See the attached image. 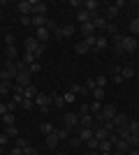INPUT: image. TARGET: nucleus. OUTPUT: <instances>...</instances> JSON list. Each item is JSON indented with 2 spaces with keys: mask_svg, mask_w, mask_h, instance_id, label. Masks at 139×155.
<instances>
[{
  "mask_svg": "<svg viewBox=\"0 0 139 155\" xmlns=\"http://www.w3.org/2000/svg\"><path fill=\"white\" fill-rule=\"evenodd\" d=\"M123 53H134L139 49V42H137V37H132V35H123Z\"/></svg>",
  "mask_w": 139,
  "mask_h": 155,
  "instance_id": "obj_1",
  "label": "nucleus"
},
{
  "mask_svg": "<svg viewBox=\"0 0 139 155\" xmlns=\"http://www.w3.org/2000/svg\"><path fill=\"white\" fill-rule=\"evenodd\" d=\"M63 127L70 130V132H72L74 127H79V116H77V114H72V111H67L65 116H63Z\"/></svg>",
  "mask_w": 139,
  "mask_h": 155,
  "instance_id": "obj_2",
  "label": "nucleus"
},
{
  "mask_svg": "<svg viewBox=\"0 0 139 155\" xmlns=\"http://www.w3.org/2000/svg\"><path fill=\"white\" fill-rule=\"evenodd\" d=\"M30 81H33V74H30V72H19V74L14 77V84L21 86V88H28Z\"/></svg>",
  "mask_w": 139,
  "mask_h": 155,
  "instance_id": "obj_3",
  "label": "nucleus"
},
{
  "mask_svg": "<svg viewBox=\"0 0 139 155\" xmlns=\"http://www.w3.org/2000/svg\"><path fill=\"white\" fill-rule=\"evenodd\" d=\"M16 9H19L21 16H30L33 14V2L30 0H21V2H16Z\"/></svg>",
  "mask_w": 139,
  "mask_h": 155,
  "instance_id": "obj_4",
  "label": "nucleus"
},
{
  "mask_svg": "<svg viewBox=\"0 0 139 155\" xmlns=\"http://www.w3.org/2000/svg\"><path fill=\"white\" fill-rule=\"evenodd\" d=\"M79 127H95V118H93V114H84V116H79Z\"/></svg>",
  "mask_w": 139,
  "mask_h": 155,
  "instance_id": "obj_5",
  "label": "nucleus"
},
{
  "mask_svg": "<svg viewBox=\"0 0 139 155\" xmlns=\"http://www.w3.org/2000/svg\"><path fill=\"white\" fill-rule=\"evenodd\" d=\"M35 37H37V42H40V44H46V42L51 39V30H49V28H37Z\"/></svg>",
  "mask_w": 139,
  "mask_h": 155,
  "instance_id": "obj_6",
  "label": "nucleus"
},
{
  "mask_svg": "<svg viewBox=\"0 0 139 155\" xmlns=\"http://www.w3.org/2000/svg\"><path fill=\"white\" fill-rule=\"evenodd\" d=\"M118 111H116V107L114 104H102V116L107 118V120H114V116H116Z\"/></svg>",
  "mask_w": 139,
  "mask_h": 155,
  "instance_id": "obj_7",
  "label": "nucleus"
},
{
  "mask_svg": "<svg viewBox=\"0 0 139 155\" xmlns=\"http://www.w3.org/2000/svg\"><path fill=\"white\" fill-rule=\"evenodd\" d=\"M95 14H98V12H95ZM95 14H91L88 9H84V7H81L79 12H77V19H79V23H88V21H93V16H95Z\"/></svg>",
  "mask_w": 139,
  "mask_h": 155,
  "instance_id": "obj_8",
  "label": "nucleus"
},
{
  "mask_svg": "<svg viewBox=\"0 0 139 155\" xmlns=\"http://www.w3.org/2000/svg\"><path fill=\"white\" fill-rule=\"evenodd\" d=\"M30 16H46V2H33V14Z\"/></svg>",
  "mask_w": 139,
  "mask_h": 155,
  "instance_id": "obj_9",
  "label": "nucleus"
},
{
  "mask_svg": "<svg viewBox=\"0 0 139 155\" xmlns=\"http://www.w3.org/2000/svg\"><path fill=\"white\" fill-rule=\"evenodd\" d=\"M93 134H95V139H98V141H104V139H109V132H107L102 125H95V127H93Z\"/></svg>",
  "mask_w": 139,
  "mask_h": 155,
  "instance_id": "obj_10",
  "label": "nucleus"
},
{
  "mask_svg": "<svg viewBox=\"0 0 139 155\" xmlns=\"http://www.w3.org/2000/svg\"><path fill=\"white\" fill-rule=\"evenodd\" d=\"M93 26H95V30H107V26H109V23H107L104 16L95 14V16H93Z\"/></svg>",
  "mask_w": 139,
  "mask_h": 155,
  "instance_id": "obj_11",
  "label": "nucleus"
},
{
  "mask_svg": "<svg viewBox=\"0 0 139 155\" xmlns=\"http://www.w3.org/2000/svg\"><path fill=\"white\" fill-rule=\"evenodd\" d=\"M79 30L84 32V37H95V26H93V21H88V23H81Z\"/></svg>",
  "mask_w": 139,
  "mask_h": 155,
  "instance_id": "obj_12",
  "label": "nucleus"
},
{
  "mask_svg": "<svg viewBox=\"0 0 139 155\" xmlns=\"http://www.w3.org/2000/svg\"><path fill=\"white\" fill-rule=\"evenodd\" d=\"M23 44H26V51L28 53H35V51H37V46H40V42H37V37H26Z\"/></svg>",
  "mask_w": 139,
  "mask_h": 155,
  "instance_id": "obj_13",
  "label": "nucleus"
},
{
  "mask_svg": "<svg viewBox=\"0 0 139 155\" xmlns=\"http://www.w3.org/2000/svg\"><path fill=\"white\" fill-rule=\"evenodd\" d=\"M33 102L37 104V107H49V104H51V97L44 95V93H37V97H35Z\"/></svg>",
  "mask_w": 139,
  "mask_h": 155,
  "instance_id": "obj_14",
  "label": "nucleus"
},
{
  "mask_svg": "<svg viewBox=\"0 0 139 155\" xmlns=\"http://www.w3.org/2000/svg\"><path fill=\"white\" fill-rule=\"evenodd\" d=\"M114 125H116V127H127L130 120H127L125 114H116V116H114Z\"/></svg>",
  "mask_w": 139,
  "mask_h": 155,
  "instance_id": "obj_15",
  "label": "nucleus"
},
{
  "mask_svg": "<svg viewBox=\"0 0 139 155\" xmlns=\"http://www.w3.org/2000/svg\"><path fill=\"white\" fill-rule=\"evenodd\" d=\"M70 93H72V95H81V97L88 95L86 86H81V84H72V86H70Z\"/></svg>",
  "mask_w": 139,
  "mask_h": 155,
  "instance_id": "obj_16",
  "label": "nucleus"
},
{
  "mask_svg": "<svg viewBox=\"0 0 139 155\" xmlns=\"http://www.w3.org/2000/svg\"><path fill=\"white\" fill-rule=\"evenodd\" d=\"M134 74H137V72H134L132 65H125V67H121V77H123V81H125V79H132Z\"/></svg>",
  "mask_w": 139,
  "mask_h": 155,
  "instance_id": "obj_17",
  "label": "nucleus"
},
{
  "mask_svg": "<svg viewBox=\"0 0 139 155\" xmlns=\"http://www.w3.org/2000/svg\"><path fill=\"white\" fill-rule=\"evenodd\" d=\"M98 150H100V153H102V155H104V153H111V150H114V143L109 141V139H104V141H100Z\"/></svg>",
  "mask_w": 139,
  "mask_h": 155,
  "instance_id": "obj_18",
  "label": "nucleus"
},
{
  "mask_svg": "<svg viewBox=\"0 0 139 155\" xmlns=\"http://www.w3.org/2000/svg\"><path fill=\"white\" fill-rule=\"evenodd\" d=\"M98 7H100V2H98V0H84V9H88L91 14H95V12H98Z\"/></svg>",
  "mask_w": 139,
  "mask_h": 155,
  "instance_id": "obj_19",
  "label": "nucleus"
},
{
  "mask_svg": "<svg viewBox=\"0 0 139 155\" xmlns=\"http://www.w3.org/2000/svg\"><path fill=\"white\" fill-rule=\"evenodd\" d=\"M58 134H56V132H51V134L46 137V148H56V146H58Z\"/></svg>",
  "mask_w": 139,
  "mask_h": 155,
  "instance_id": "obj_20",
  "label": "nucleus"
},
{
  "mask_svg": "<svg viewBox=\"0 0 139 155\" xmlns=\"http://www.w3.org/2000/svg\"><path fill=\"white\" fill-rule=\"evenodd\" d=\"M93 137H95V134H93L91 127H84V130L79 127V139H81V141H88V139H93Z\"/></svg>",
  "mask_w": 139,
  "mask_h": 155,
  "instance_id": "obj_21",
  "label": "nucleus"
},
{
  "mask_svg": "<svg viewBox=\"0 0 139 155\" xmlns=\"http://www.w3.org/2000/svg\"><path fill=\"white\" fill-rule=\"evenodd\" d=\"M118 12H121L118 7H116V5H111V7H109V9H107V16H104V19H107V21L116 19V16H118Z\"/></svg>",
  "mask_w": 139,
  "mask_h": 155,
  "instance_id": "obj_22",
  "label": "nucleus"
},
{
  "mask_svg": "<svg viewBox=\"0 0 139 155\" xmlns=\"http://www.w3.org/2000/svg\"><path fill=\"white\" fill-rule=\"evenodd\" d=\"M5 53H7V60H16V58H19V51H16V46H7Z\"/></svg>",
  "mask_w": 139,
  "mask_h": 155,
  "instance_id": "obj_23",
  "label": "nucleus"
},
{
  "mask_svg": "<svg viewBox=\"0 0 139 155\" xmlns=\"http://www.w3.org/2000/svg\"><path fill=\"white\" fill-rule=\"evenodd\" d=\"M91 95H93V100H95V102H100V100H104V88H93Z\"/></svg>",
  "mask_w": 139,
  "mask_h": 155,
  "instance_id": "obj_24",
  "label": "nucleus"
},
{
  "mask_svg": "<svg viewBox=\"0 0 139 155\" xmlns=\"http://www.w3.org/2000/svg\"><path fill=\"white\" fill-rule=\"evenodd\" d=\"M107 44H109V42H107V37H98L93 49H95V51H102V49H107Z\"/></svg>",
  "mask_w": 139,
  "mask_h": 155,
  "instance_id": "obj_25",
  "label": "nucleus"
},
{
  "mask_svg": "<svg viewBox=\"0 0 139 155\" xmlns=\"http://www.w3.org/2000/svg\"><path fill=\"white\" fill-rule=\"evenodd\" d=\"M51 100H53V107H56V109H63V107H65V97L63 95H53Z\"/></svg>",
  "mask_w": 139,
  "mask_h": 155,
  "instance_id": "obj_26",
  "label": "nucleus"
},
{
  "mask_svg": "<svg viewBox=\"0 0 139 155\" xmlns=\"http://www.w3.org/2000/svg\"><path fill=\"white\" fill-rule=\"evenodd\" d=\"M40 130H42V134H46V137L51 134V132H56V127H53L51 123H42V125H40Z\"/></svg>",
  "mask_w": 139,
  "mask_h": 155,
  "instance_id": "obj_27",
  "label": "nucleus"
},
{
  "mask_svg": "<svg viewBox=\"0 0 139 155\" xmlns=\"http://www.w3.org/2000/svg\"><path fill=\"white\" fill-rule=\"evenodd\" d=\"M12 91V81H0V95H7Z\"/></svg>",
  "mask_w": 139,
  "mask_h": 155,
  "instance_id": "obj_28",
  "label": "nucleus"
},
{
  "mask_svg": "<svg viewBox=\"0 0 139 155\" xmlns=\"http://www.w3.org/2000/svg\"><path fill=\"white\" fill-rule=\"evenodd\" d=\"M130 32H132V37H134V35H139V19H137V16L130 21Z\"/></svg>",
  "mask_w": 139,
  "mask_h": 155,
  "instance_id": "obj_29",
  "label": "nucleus"
},
{
  "mask_svg": "<svg viewBox=\"0 0 139 155\" xmlns=\"http://www.w3.org/2000/svg\"><path fill=\"white\" fill-rule=\"evenodd\" d=\"M56 134H58V139H60V141H63V139H70V137H72V132L63 127V130H56Z\"/></svg>",
  "mask_w": 139,
  "mask_h": 155,
  "instance_id": "obj_30",
  "label": "nucleus"
},
{
  "mask_svg": "<svg viewBox=\"0 0 139 155\" xmlns=\"http://www.w3.org/2000/svg\"><path fill=\"white\" fill-rule=\"evenodd\" d=\"M5 134H7V137H19V130H16V125H7V127H5Z\"/></svg>",
  "mask_w": 139,
  "mask_h": 155,
  "instance_id": "obj_31",
  "label": "nucleus"
},
{
  "mask_svg": "<svg viewBox=\"0 0 139 155\" xmlns=\"http://www.w3.org/2000/svg\"><path fill=\"white\" fill-rule=\"evenodd\" d=\"M88 111H91L93 116H95V114H100V111H102V102H93L91 107H88Z\"/></svg>",
  "mask_w": 139,
  "mask_h": 155,
  "instance_id": "obj_32",
  "label": "nucleus"
},
{
  "mask_svg": "<svg viewBox=\"0 0 139 155\" xmlns=\"http://www.w3.org/2000/svg\"><path fill=\"white\" fill-rule=\"evenodd\" d=\"M21 60H23V63H26V65H33V63H37V60H35V53H23V58H21Z\"/></svg>",
  "mask_w": 139,
  "mask_h": 155,
  "instance_id": "obj_33",
  "label": "nucleus"
},
{
  "mask_svg": "<svg viewBox=\"0 0 139 155\" xmlns=\"http://www.w3.org/2000/svg\"><path fill=\"white\" fill-rule=\"evenodd\" d=\"M102 127H104L109 134H114V132H116V125H114V120H104V123H102Z\"/></svg>",
  "mask_w": 139,
  "mask_h": 155,
  "instance_id": "obj_34",
  "label": "nucleus"
},
{
  "mask_svg": "<svg viewBox=\"0 0 139 155\" xmlns=\"http://www.w3.org/2000/svg\"><path fill=\"white\" fill-rule=\"evenodd\" d=\"M74 30H77L74 26H63V37H72Z\"/></svg>",
  "mask_w": 139,
  "mask_h": 155,
  "instance_id": "obj_35",
  "label": "nucleus"
},
{
  "mask_svg": "<svg viewBox=\"0 0 139 155\" xmlns=\"http://www.w3.org/2000/svg\"><path fill=\"white\" fill-rule=\"evenodd\" d=\"M14 118H16V116L9 111V114H5V116H2V123H5V125H14Z\"/></svg>",
  "mask_w": 139,
  "mask_h": 155,
  "instance_id": "obj_36",
  "label": "nucleus"
},
{
  "mask_svg": "<svg viewBox=\"0 0 139 155\" xmlns=\"http://www.w3.org/2000/svg\"><path fill=\"white\" fill-rule=\"evenodd\" d=\"M44 51H46V44H40V46H37V51H35V60H40L42 56H44Z\"/></svg>",
  "mask_w": 139,
  "mask_h": 155,
  "instance_id": "obj_37",
  "label": "nucleus"
},
{
  "mask_svg": "<svg viewBox=\"0 0 139 155\" xmlns=\"http://www.w3.org/2000/svg\"><path fill=\"white\" fill-rule=\"evenodd\" d=\"M127 127H130V134H139V123H137V120H130Z\"/></svg>",
  "mask_w": 139,
  "mask_h": 155,
  "instance_id": "obj_38",
  "label": "nucleus"
},
{
  "mask_svg": "<svg viewBox=\"0 0 139 155\" xmlns=\"http://www.w3.org/2000/svg\"><path fill=\"white\" fill-rule=\"evenodd\" d=\"M40 70H42V65H40V63H33V65H28V72H30V74H37Z\"/></svg>",
  "mask_w": 139,
  "mask_h": 155,
  "instance_id": "obj_39",
  "label": "nucleus"
},
{
  "mask_svg": "<svg viewBox=\"0 0 139 155\" xmlns=\"http://www.w3.org/2000/svg\"><path fill=\"white\" fill-rule=\"evenodd\" d=\"M88 148H91V150H98V146H100V141H98V139H95V137H93V139H88Z\"/></svg>",
  "mask_w": 139,
  "mask_h": 155,
  "instance_id": "obj_40",
  "label": "nucleus"
},
{
  "mask_svg": "<svg viewBox=\"0 0 139 155\" xmlns=\"http://www.w3.org/2000/svg\"><path fill=\"white\" fill-rule=\"evenodd\" d=\"M95 86L98 88H107V77H98L95 79Z\"/></svg>",
  "mask_w": 139,
  "mask_h": 155,
  "instance_id": "obj_41",
  "label": "nucleus"
},
{
  "mask_svg": "<svg viewBox=\"0 0 139 155\" xmlns=\"http://www.w3.org/2000/svg\"><path fill=\"white\" fill-rule=\"evenodd\" d=\"M23 155H40V153H37L35 146H26V148H23Z\"/></svg>",
  "mask_w": 139,
  "mask_h": 155,
  "instance_id": "obj_42",
  "label": "nucleus"
},
{
  "mask_svg": "<svg viewBox=\"0 0 139 155\" xmlns=\"http://www.w3.org/2000/svg\"><path fill=\"white\" fill-rule=\"evenodd\" d=\"M33 100H26V97H23V100H21V107H23V109H33Z\"/></svg>",
  "mask_w": 139,
  "mask_h": 155,
  "instance_id": "obj_43",
  "label": "nucleus"
},
{
  "mask_svg": "<svg viewBox=\"0 0 139 155\" xmlns=\"http://www.w3.org/2000/svg\"><path fill=\"white\" fill-rule=\"evenodd\" d=\"M70 146H74V148L81 146V139H79V137H70Z\"/></svg>",
  "mask_w": 139,
  "mask_h": 155,
  "instance_id": "obj_44",
  "label": "nucleus"
},
{
  "mask_svg": "<svg viewBox=\"0 0 139 155\" xmlns=\"http://www.w3.org/2000/svg\"><path fill=\"white\" fill-rule=\"evenodd\" d=\"M93 88H98V86H95V79H88V81H86V91L91 93Z\"/></svg>",
  "mask_w": 139,
  "mask_h": 155,
  "instance_id": "obj_45",
  "label": "nucleus"
},
{
  "mask_svg": "<svg viewBox=\"0 0 139 155\" xmlns=\"http://www.w3.org/2000/svg\"><path fill=\"white\" fill-rule=\"evenodd\" d=\"M5 42H7V46H14V35H12V32H7V35H5Z\"/></svg>",
  "mask_w": 139,
  "mask_h": 155,
  "instance_id": "obj_46",
  "label": "nucleus"
},
{
  "mask_svg": "<svg viewBox=\"0 0 139 155\" xmlns=\"http://www.w3.org/2000/svg\"><path fill=\"white\" fill-rule=\"evenodd\" d=\"M21 26H33V19L30 16H21Z\"/></svg>",
  "mask_w": 139,
  "mask_h": 155,
  "instance_id": "obj_47",
  "label": "nucleus"
},
{
  "mask_svg": "<svg viewBox=\"0 0 139 155\" xmlns=\"http://www.w3.org/2000/svg\"><path fill=\"white\" fill-rule=\"evenodd\" d=\"M16 146H19V148H26V146H30V143H28L26 139H21V137H19V139H16Z\"/></svg>",
  "mask_w": 139,
  "mask_h": 155,
  "instance_id": "obj_48",
  "label": "nucleus"
},
{
  "mask_svg": "<svg viewBox=\"0 0 139 155\" xmlns=\"http://www.w3.org/2000/svg\"><path fill=\"white\" fill-rule=\"evenodd\" d=\"M53 37H56V39H63V28H56V30H53Z\"/></svg>",
  "mask_w": 139,
  "mask_h": 155,
  "instance_id": "obj_49",
  "label": "nucleus"
},
{
  "mask_svg": "<svg viewBox=\"0 0 139 155\" xmlns=\"http://www.w3.org/2000/svg\"><path fill=\"white\" fill-rule=\"evenodd\" d=\"M107 32L114 37V35H118V28H116V26H107Z\"/></svg>",
  "mask_w": 139,
  "mask_h": 155,
  "instance_id": "obj_50",
  "label": "nucleus"
},
{
  "mask_svg": "<svg viewBox=\"0 0 139 155\" xmlns=\"http://www.w3.org/2000/svg\"><path fill=\"white\" fill-rule=\"evenodd\" d=\"M5 114H9V107H7V104H2V102H0V116H5Z\"/></svg>",
  "mask_w": 139,
  "mask_h": 155,
  "instance_id": "obj_51",
  "label": "nucleus"
},
{
  "mask_svg": "<svg viewBox=\"0 0 139 155\" xmlns=\"http://www.w3.org/2000/svg\"><path fill=\"white\" fill-rule=\"evenodd\" d=\"M49 111H51V104H49V107H40V114H42V116H46Z\"/></svg>",
  "mask_w": 139,
  "mask_h": 155,
  "instance_id": "obj_52",
  "label": "nucleus"
},
{
  "mask_svg": "<svg viewBox=\"0 0 139 155\" xmlns=\"http://www.w3.org/2000/svg\"><path fill=\"white\" fill-rule=\"evenodd\" d=\"M12 155H23V148H19V146H14V148H12Z\"/></svg>",
  "mask_w": 139,
  "mask_h": 155,
  "instance_id": "obj_53",
  "label": "nucleus"
},
{
  "mask_svg": "<svg viewBox=\"0 0 139 155\" xmlns=\"http://www.w3.org/2000/svg\"><path fill=\"white\" fill-rule=\"evenodd\" d=\"M111 81H114V84H123V77H121V74H114Z\"/></svg>",
  "mask_w": 139,
  "mask_h": 155,
  "instance_id": "obj_54",
  "label": "nucleus"
},
{
  "mask_svg": "<svg viewBox=\"0 0 139 155\" xmlns=\"http://www.w3.org/2000/svg\"><path fill=\"white\" fill-rule=\"evenodd\" d=\"M7 141H9V137H7V134H0V146H5Z\"/></svg>",
  "mask_w": 139,
  "mask_h": 155,
  "instance_id": "obj_55",
  "label": "nucleus"
},
{
  "mask_svg": "<svg viewBox=\"0 0 139 155\" xmlns=\"http://www.w3.org/2000/svg\"><path fill=\"white\" fill-rule=\"evenodd\" d=\"M63 97H65V102H74V95H72V93H65Z\"/></svg>",
  "mask_w": 139,
  "mask_h": 155,
  "instance_id": "obj_56",
  "label": "nucleus"
},
{
  "mask_svg": "<svg viewBox=\"0 0 139 155\" xmlns=\"http://www.w3.org/2000/svg\"><path fill=\"white\" fill-rule=\"evenodd\" d=\"M127 155H139V148H130V150H127Z\"/></svg>",
  "mask_w": 139,
  "mask_h": 155,
  "instance_id": "obj_57",
  "label": "nucleus"
},
{
  "mask_svg": "<svg viewBox=\"0 0 139 155\" xmlns=\"http://www.w3.org/2000/svg\"><path fill=\"white\" fill-rule=\"evenodd\" d=\"M111 155H125V153H123V150H116V148H114V150H111Z\"/></svg>",
  "mask_w": 139,
  "mask_h": 155,
  "instance_id": "obj_58",
  "label": "nucleus"
},
{
  "mask_svg": "<svg viewBox=\"0 0 139 155\" xmlns=\"http://www.w3.org/2000/svg\"><path fill=\"white\" fill-rule=\"evenodd\" d=\"M86 155H102L100 150H91V153H86Z\"/></svg>",
  "mask_w": 139,
  "mask_h": 155,
  "instance_id": "obj_59",
  "label": "nucleus"
},
{
  "mask_svg": "<svg viewBox=\"0 0 139 155\" xmlns=\"http://www.w3.org/2000/svg\"><path fill=\"white\" fill-rule=\"evenodd\" d=\"M137 19H139V9H137Z\"/></svg>",
  "mask_w": 139,
  "mask_h": 155,
  "instance_id": "obj_60",
  "label": "nucleus"
},
{
  "mask_svg": "<svg viewBox=\"0 0 139 155\" xmlns=\"http://www.w3.org/2000/svg\"><path fill=\"white\" fill-rule=\"evenodd\" d=\"M0 150H2V146H0Z\"/></svg>",
  "mask_w": 139,
  "mask_h": 155,
  "instance_id": "obj_61",
  "label": "nucleus"
},
{
  "mask_svg": "<svg viewBox=\"0 0 139 155\" xmlns=\"http://www.w3.org/2000/svg\"><path fill=\"white\" fill-rule=\"evenodd\" d=\"M60 155H63V153H60Z\"/></svg>",
  "mask_w": 139,
  "mask_h": 155,
  "instance_id": "obj_62",
  "label": "nucleus"
}]
</instances>
